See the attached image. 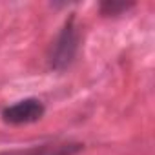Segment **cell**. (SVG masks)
Wrapping results in <instances>:
<instances>
[{"label": "cell", "mask_w": 155, "mask_h": 155, "mask_svg": "<svg viewBox=\"0 0 155 155\" xmlns=\"http://www.w3.org/2000/svg\"><path fill=\"white\" fill-rule=\"evenodd\" d=\"M79 46H81V31L75 22V15H71L64 22L60 33L57 35V38L49 49V55H48L49 68L55 71L68 69L73 64L77 53H79Z\"/></svg>", "instance_id": "6da1fadb"}, {"label": "cell", "mask_w": 155, "mask_h": 155, "mask_svg": "<svg viewBox=\"0 0 155 155\" xmlns=\"http://www.w3.org/2000/svg\"><path fill=\"white\" fill-rule=\"evenodd\" d=\"M46 108L38 99H24L18 101L8 108H4L2 111V120L6 124L11 126H22V124H29V122H37L42 119Z\"/></svg>", "instance_id": "7a4b0ae2"}, {"label": "cell", "mask_w": 155, "mask_h": 155, "mask_svg": "<svg viewBox=\"0 0 155 155\" xmlns=\"http://www.w3.org/2000/svg\"><path fill=\"white\" fill-rule=\"evenodd\" d=\"M82 151L81 142L73 140H49L44 144H37L31 148H20V150H8L0 155H77Z\"/></svg>", "instance_id": "3957f363"}, {"label": "cell", "mask_w": 155, "mask_h": 155, "mask_svg": "<svg viewBox=\"0 0 155 155\" xmlns=\"http://www.w3.org/2000/svg\"><path fill=\"white\" fill-rule=\"evenodd\" d=\"M133 8V2H122V0H104L101 4V13L106 17H117L124 11Z\"/></svg>", "instance_id": "277c9868"}]
</instances>
